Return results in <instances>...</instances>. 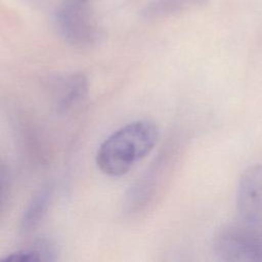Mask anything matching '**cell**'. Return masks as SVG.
Returning <instances> with one entry per match:
<instances>
[{
  "label": "cell",
  "mask_w": 262,
  "mask_h": 262,
  "mask_svg": "<svg viewBox=\"0 0 262 262\" xmlns=\"http://www.w3.org/2000/svg\"><path fill=\"white\" fill-rule=\"evenodd\" d=\"M160 138L158 125L150 120L130 122L110 134L95 155L97 168L104 175L121 177L144 159Z\"/></svg>",
  "instance_id": "obj_1"
},
{
  "label": "cell",
  "mask_w": 262,
  "mask_h": 262,
  "mask_svg": "<svg viewBox=\"0 0 262 262\" xmlns=\"http://www.w3.org/2000/svg\"><path fill=\"white\" fill-rule=\"evenodd\" d=\"M54 26L60 38L77 48H89L100 39L91 0H62L54 14Z\"/></svg>",
  "instance_id": "obj_2"
},
{
  "label": "cell",
  "mask_w": 262,
  "mask_h": 262,
  "mask_svg": "<svg viewBox=\"0 0 262 262\" xmlns=\"http://www.w3.org/2000/svg\"><path fill=\"white\" fill-rule=\"evenodd\" d=\"M213 248L216 256L224 261H262V239L238 220L217 231Z\"/></svg>",
  "instance_id": "obj_3"
},
{
  "label": "cell",
  "mask_w": 262,
  "mask_h": 262,
  "mask_svg": "<svg viewBox=\"0 0 262 262\" xmlns=\"http://www.w3.org/2000/svg\"><path fill=\"white\" fill-rule=\"evenodd\" d=\"M238 221L262 239V165L248 168L236 190Z\"/></svg>",
  "instance_id": "obj_4"
},
{
  "label": "cell",
  "mask_w": 262,
  "mask_h": 262,
  "mask_svg": "<svg viewBox=\"0 0 262 262\" xmlns=\"http://www.w3.org/2000/svg\"><path fill=\"white\" fill-rule=\"evenodd\" d=\"M88 79L83 73H70L54 77L49 82V95L57 113H67L88 94Z\"/></svg>",
  "instance_id": "obj_5"
},
{
  "label": "cell",
  "mask_w": 262,
  "mask_h": 262,
  "mask_svg": "<svg viewBox=\"0 0 262 262\" xmlns=\"http://www.w3.org/2000/svg\"><path fill=\"white\" fill-rule=\"evenodd\" d=\"M53 195V184H43L32 196L19 221V233L29 234L34 231L45 217Z\"/></svg>",
  "instance_id": "obj_6"
},
{
  "label": "cell",
  "mask_w": 262,
  "mask_h": 262,
  "mask_svg": "<svg viewBox=\"0 0 262 262\" xmlns=\"http://www.w3.org/2000/svg\"><path fill=\"white\" fill-rule=\"evenodd\" d=\"M57 251L50 241L41 239L31 246L8 253L1 259L3 262H41L54 261Z\"/></svg>",
  "instance_id": "obj_7"
},
{
  "label": "cell",
  "mask_w": 262,
  "mask_h": 262,
  "mask_svg": "<svg viewBox=\"0 0 262 262\" xmlns=\"http://www.w3.org/2000/svg\"><path fill=\"white\" fill-rule=\"evenodd\" d=\"M199 0H155L144 10L147 17H160L182 11L194 4Z\"/></svg>",
  "instance_id": "obj_8"
},
{
  "label": "cell",
  "mask_w": 262,
  "mask_h": 262,
  "mask_svg": "<svg viewBox=\"0 0 262 262\" xmlns=\"http://www.w3.org/2000/svg\"><path fill=\"white\" fill-rule=\"evenodd\" d=\"M1 205H2V211L4 210V206L6 204V199L10 194V174L8 169L5 167L4 164L1 166Z\"/></svg>",
  "instance_id": "obj_9"
}]
</instances>
